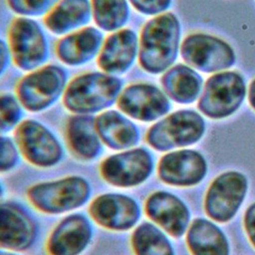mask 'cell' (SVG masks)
Here are the masks:
<instances>
[{
  "label": "cell",
  "mask_w": 255,
  "mask_h": 255,
  "mask_svg": "<svg viewBox=\"0 0 255 255\" xmlns=\"http://www.w3.org/2000/svg\"><path fill=\"white\" fill-rule=\"evenodd\" d=\"M165 95L172 101L188 105L195 102L202 93V77L190 66L177 64L170 67L161 77Z\"/></svg>",
  "instance_id": "obj_23"
},
{
  "label": "cell",
  "mask_w": 255,
  "mask_h": 255,
  "mask_svg": "<svg viewBox=\"0 0 255 255\" xmlns=\"http://www.w3.org/2000/svg\"><path fill=\"white\" fill-rule=\"evenodd\" d=\"M130 245L134 255H174L165 233L152 222H141L132 229Z\"/></svg>",
  "instance_id": "obj_25"
},
{
  "label": "cell",
  "mask_w": 255,
  "mask_h": 255,
  "mask_svg": "<svg viewBox=\"0 0 255 255\" xmlns=\"http://www.w3.org/2000/svg\"><path fill=\"white\" fill-rule=\"evenodd\" d=\"M92 17L97 26L107 32L124 28L129 19L128 0H91Z\"/></svg>",
  "instance_id": "obj_26"
},
{
  "label": "cell",
  "mask_w": 255,
  "mask_h": 255,
  "mask_svg": "<svg viewBox=\"0 0 255 255\" xmlns=\"http://www.w3.org/2000/svg\"><path fill=\"white\" fill-rule=\"evenodd\" d=\"M248 101L251 107L255 110V79L252 80L248 88Z\"/></svg>",
  "instance_id": "obj_33"
},
{
  "label": "cell",
  "mask_w": 255,
  "mask_h": 255,
  "mask_svg": "<svg viewBox=\"0 0 255 255\" xmlns=\"http://www.w3.org/2000/svg\"><path fill=\"white\" fill-rule=\"evenodd\" d=\"M11 60H12V56H11L8 42L0 38V78L4 75V73L8 69Z\"/></svg>",
  "instance_id": "obj_31"
},
{
  "label": "cell",
  "mask_w": 255,
  "mask_h": 255,
  "mask_svg": "<svg viewBox=\"0 0 255 255\" xmlns=\"http://www.w3.org/2000/svg\"><path fill=\"white\" fill-rule=\"evenodd\" d=\"M207 169L204 157L195 150L182 149L164 154L157 165L158 177L170 184L185 186L199 182Z\"/></svg>",
  "instance_id": "obj_17"
},
{
  "label": "cell",
  "mask_w": 255,
  "mask_h": 255,
  "mask_svg": "<svg viewBox=\"0 0 255 255\" xmlns=\"http://www.w3.org/2000/svg\"><path fill=\"white\" fill-rule=\"evenodd\" d=\"M0 255H21V252H17V251H13V250H9V249L0 247Z\"/></svg>",
  "instance_id": "obj_34"
},
{
  "label": "cell",
  "mask_w": 255,
  "mask_h": 255,
  "mask_svg": "<svg viewBox=\"0 0 255 255\" xmlns=\"http://www.w3.org/2000/svg\"><path fill=\"white\" fill-rule=\"evenodd\" d=\"M12 61L23 71L42 67L49 57V45L42 26L32 18H15L8 30Z\"/></svg>",
  "instance_id": "obj_9"
},
{
  "label": "cell",
  "mask_w": 255,
  "mask_h": 255,
  "mask_svg": "<svg viewBox=\"0 0 255 255\" xmlns=\"http://www.w3.org/2000/svg\"><path fill=\"white\" fill-rule=\"evenodd\" d=\"M140 14L156 16L164 13L170 6L171 0H128Z\"/></svg>",
  "instance_id": "obj_30"
},
{
  "label": "cell",
  "mask_w": 255,
  "mask_h": 255,
  "mask_svg": "<svg viewBox=\"0 0 255 255\" xmlns=\"http://www.w3.org/2000/svg\"><path fill=\"white\" fill-rule=\"evenodd\" d=\"M154 168L151 152L144 147L116 151L105 157L99 166L102 179L120 189L136 187L145 182Z\"/></svg>",
  "instance_id": "obj_7"
},
{
  "label": "cell",
  "mask_w": 255,
  "mask_h": 255,
  "mask_svg": "<svg viewBox=\"0 0 255 255\" xmlns=\"http://www.w3.org/2000/svg\"><path fill=\"white\" fill-rule=\"evenodd\" d=\"M68 85L65 69L50 64L31 71L17 84L16 97L30 113H41L63 97Z\"/></svg>",
  "instance_id": "obj_4"
},
{
  "label": "cell",
  "mask_w": 255,
  "mask_h": 255,
  "mask_svg": "<svg viewBox=\"0 0 255 255\" xmlns=\"http://www.w3.org/2000/svg\"><path fill=\"white\" fill-rule=\"evenodd\" d=\"M247 93L245 79L236 71L215 73L205 83L198 109L211 119H223L234 114Z\"/></svg>",
  "instance_id": "obj_8"
},
{
  "label": "cell",
  "mask_w": 255,
  "mask_h": 255,
  "mask_svg": "<svg viewBox=\"0 0 255 255\" xmlns=\"http://www.w3.org/2000/svg\"><path fill=\"white\" fill-rule=\"evenodd\" d=\"M65 134L70 151L80 160L92 161L102 154L104 144L93 116H72L66 124Z\"/></svg>",
  "instance_id": "obj_21"
},
{
  "label": "cell",
  "mask_w": 255,
  "mask_h": 255,
  "mask_svg": "<svg viewBox=\"0 0 255 255\" xmlns=\"http://www.w3.org/2000/svg\"><path fill=\"white\" fill-rule=\"evenodd\" d=\"M181 25L175 14L164 12L148 20L138 38V63L143 71L158 75L175 62L180 45Z\"/></svg>",
  "instance_id": "obj_1"
},
{
  "label": "cell",
  "mask_w": 255,
  "mask_h": 255,
  "mask_svg": "<svg viewBox=\"0 0 255 255\" xmlns=\"http://www.w3.org/2000/svg\"><path fill=\"white\" fill-rule=\"evenodd\" d=\"M23 109L16 96L0 94V134L16 129L23 121Z\"/></svg>",
  "instance_id": "obj_27"
},
{
  "label": "cell",
  "mask_w": 255,
  "mask_h": 255,
  "mask_svg": "<svg viewBox=\"0 0 255 255\" xmlns=\"http://www.w3.org/2000/svg\"><path fill=\"white\" fill-rule=\"evenodd\" d=\"M21 152L14 138L0 134V174L13 171L20 164Z\"/></svg>",
  "instance_id": "obj_29"
},
{
  "label": "cell",
  "mask_w": 255,
  "mask_h": 255,
  "mask_svg": "<svg viewBox=\"0 0 255 255\" xmlns=\"http://www.w3.org/2000/svg\"><path fill=\"white\" fill-rule=\"evenodd\" d=\"M89 216L100 227L114 232L132 230L141 217L138 201L124 192H103L89 204Z\"/></svg>",
  "instance_id": "obj_10"
},
{
  "label": "cell",
  "mask_w": 255,
  "mask_h": 255,
  "mask_svg": "<svg viewBox=\"0 0 255 255\" xmlns=\"http://www.w3.org/2000/svg\"><path fill=\"white\" fill-rule=\"evenodd\" d=\"M92 18L90 0H59L45 15L46 28L56 35H67L84 28Z\"/></svg>",
  "instance_id": "obj_22"
},
{
  "label": "cell",
  "mask_w": 255,
  "mask_h": 255,
  "mask_svg": "<svg viewBox=\"0 0 255 255\" xmlns=\"http://www.w3.org/2000/svg\"><path fill=\"white\" fill-rule=\"evenodd\" d=\"M123 82L105 72H88L71 80L63 95V105L74 115H90L107 111L117 103Z\"/></svg>",
  "instance_id": "obj_3"
},
{
  "label": "cell",
  "mask_w": 255,
  "mask_h": 255,
  "mask_svg": "<svg viewBox=\"0 0 255 255\" xmlns=\"http://www.w3.org/2000/svg\"><path fill=\"white\" fill-rule=\"evenodd\" d=\"M103 43V33L99 29L84 27L60 39L56 44V54L68 66H82L99 55Z\"/></svg>",
  "instance_id": "obj_20"
},
{
  "label": "cell",
  "mask_w": 255,
  "mask_h": 255,
  "mask_svg": "<svg viewBox=\"0 0 255 255\" xmlns=\"http://www.w3.org/2000/svg\"><path fill=\"white\" fill-rule=\"evenodd\" d=\"M14 139L22 158L37 168H53L65 156V148L60 138L43 123L28 119L15 129Z\"/></svg>",
  "instance_id": "obj_5"
},
{
  "label": "cell",
  "mask_w": 255,
  "mask_h": 255,
  "mask_svg": "<svg viewBox=\"0 0 255 255\" xmlns=\"http://www.w3.org/2000/svg\"><path fill=\"white\" fill-rule=\"evenodd\" d=\"M138 56V37L131 29L113 32L103 43L98 55V66L108 74L127 73Z\"/></svg>",
  "instance_id": "obj_16"
},
{
  "label": "cell",
  "mask_w": 255,
  "mask_h": 255,
  "mask_svg": "<svg viewBox=\"0 0 255 255\" xmlns=\"http://www.w3.org/2000/svg\"><path fill=\"white\" fill-rule=\"evenodd\" d=\"M95 229L89 215L81 212L66 214L50 231L45 251L47 255H82L92 244Z\"/></svg>",
  "instance_id": "obj_12"
},
{
  "label": "cell",
  "mask_w": 255,
  "mask_h": 255,
  "mask_svg": "<svg viewBox=\"0 0 255 255\" xmlns=\"http://www.w3.org/2000/svg\"><path fill=\"white\" fill-rule=\"evenodd\" d=\"M180 54L188 66L203 73L227 71L236 62L231 45L205 33L188 35L181 44Z\"/></svg>",
  "instance_id": "obj_11"
},
{
  "label": "cell",
  "mask_w": 255,
  "mask_h": 255,
  "mask_svg": "<svg viewBox=\"0 0 255 255\" xmlns=\"http://www.w3.org/2000/svg\"><path fill=\"white\" fill-rule=\"evenodd\" d=\"M4 194H5V186L4 184L0 181V201H2L3 197H4Z\"/></svg>",
  "instance_id": "obj_35"
},
{
  "label": "cell",
  "mask_w": 255,
  "mask_h": 255,
  "mask_svg": "<svg viewBox=\"0 0 255 255\" xmlns=\"http://www.w3.org/2000/svg\"><path fill=\"white\" fill-rule=\"evenodd\" d=\"M35 218L15 201H0V247L24 252L33 247L38 238Z\"/></svg>",
  "instance_id": "obj_14"
},
{
  "label": "cell",
  "mask_w": 255,
  "mask_h": 255,
  "mask_svg": "<svg viewBox=\"0 0 255 255\" xmlns=\"http://www.w3.org/2000/svg\"><path fill=\"white\" fill-rule=\"evenodd\" d=\"M247 190L245 176L236 171L219 175L210 185L205 201L208 215L217 221H227L238 210Z\"/></svg>",
  "instance_id": "obj_15"
},
{
  "label": "cell",
  "mask_w": 255,
  "mask_h": 255,
  "mask_svg": "<svg viewBox=\"0 0 255 255\" xmlns=\"http://www.w3.org/2000/svg\"><path fill=\"white\" fill-rule=\"evenodd\" d=\"M245 226L250 240L255 246V203L252 204L245 214Z\"/></svg>",
  "instance_id": "obj_32"
},
{
  "label": "cell",
  "mask_w": 255,
  "mask_h": 255,
  "mask_svg": "<svg viewBox=\"0 0 255 255\" xmlns=\"http://www.w3.org/2000/svg\"><path fill=\"white\" fill-rule=\"evenodd\" d=\"M59 0H6L10 10L21 17L47 15Z\"/></svg>",
  "instance_id": "obj_28"
},
{
  "label": "cell",
  "mask_w": 255,
  "mask_h": 255,
  "mask_svg": "<svg viewBox=\"0 0 255 255\" xmlns=\"http://www.w3.org/2000/svg\"><path fill=\"white\" fill-rule=\"evenodd\" d=\"M117 106L131 120L150 123L160 120L170 110L168 97L151 84L135 83L123 89Z\"/></svg>",
  "instance_id": "obj_13"
},
{
  "label": "cell",
  "mask_w": 255,
  "mask_h": 255,
  "mask_svg": "<svg viewBox=\"0 0 255 255\" xmlns=\"http://www.w3.org/2000/svg\"><path fill=\"white\" fill-rule=\"evenodd\" d=\"M205 131V122L196 112L180 110L153 124L145 138L155 150L166 151L198 141Z\"/></svg>",
  "instance_id": "obj_6"
},
{
  "label": "cell",
  "mask_w": 255,
  "mask_h": 255,
  "mask_svg": "<svg viewBox=\"0 0 255 255\" xmlns=\"http://www.w3.org/2000/svg\"><path fill=\"white\" fill-rule=\"evenodd\" d=\"M146 216L168 234L178 237L186 230L189 212L185 204L175 195L164 190L154 191L144 202Z\"/></svg>",
  "instance_id": "obj_18"
},
{
  "label": "cell",
  "mask_w": 255,
  "mask_h": 255,
  "mask_svg": "<svg viewBox=\"0 0 255 255\" xmlns=\"http://www.w3.org/2000/svg\"><path fill=\"white\" fill-rule=\"evenodd\" d=\"M95 123L103 144L113 150L134 147L140 139L137 126L121 111H104L95 118Z\"/></svg>",
  "instance_id": "obj_19"
},
{
  "label": "cell",
  "mask_w": 255,
  "mask_h": 255,
  "mask_svg": "<svg viewBox=\"0 0 255 255\" xmlns=\"http://www.w3.org/2000/svg\"><path fill=\"white\" fill-rule=\"evenodd\" d=\"M187 242L193 255H228V242L212 222L196 219L188 231Z\"/></svg>",
  "instance_id": "obj_24"
},
{
  "label": "cell",
  "mask_w": 255,
  "mask_h": 255,
  "mask_svg": "<svg viewBox=\"0 0 255 255\" xmlns=\"http://www.w3.org/2000/svg\"><path fill=\"white\" fill-rule=\"evenodd\" d=\"M93 186L81 174L39 181L27 188L29 203L47 215H65L82 208L91 201Z\"/></svg>",
  "instance_id": "obj_2"
}]
</instances>
